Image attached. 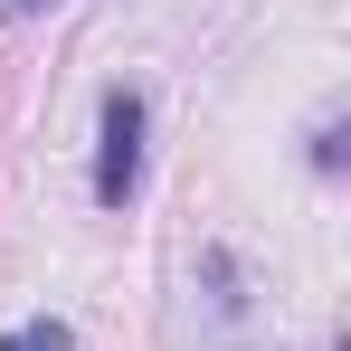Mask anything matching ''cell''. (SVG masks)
<instances>
[{
  "label": "cell",
  "instance_id": "cell-1",
  "mask_svg": "<svg viewBox=\"0 0 351 351\" xmlns=\"http://www.w3.org/2000/svg\"><path fill=\"white\" fill-rule=\"evenodd\" d=\"M143 152H152L143 86H105V105H95V209H133L143 199Z\"/></svg>",
  "mask_w": 351,
  "mask_h": 351
},
{
  "label": "cell",
  "instance_id": "cell-2",
  "mask_svg": "<svg viewBox=\"0 0 351 351\" xmlns=\"http://www.w3.org/2000/svg\"><path fill=\"white\" fill-rule=\"evenodd\" d=\"M342 143H351V123H342V114H313V133H304V162H313L323 180H342V162H351Z\"/></svg>",
  "mask_w": 351,
  "mask_h": 351
},
{
  "label": "cell",
  "instance_id": "cell-3",
  "mask_svg": "<svg viewBox=\"0 0 351 351\" xmlns=\"http://www.w3.org/2000/svg\"><path fill=\"white\" fill-rule=\"evenodd\" d=\"M0 351H76V332H66L58 313H29V323H10V332H0Z\"/></svg>",
  "mask_w": 351,
  "mask_h": 351
}]
</instances>
